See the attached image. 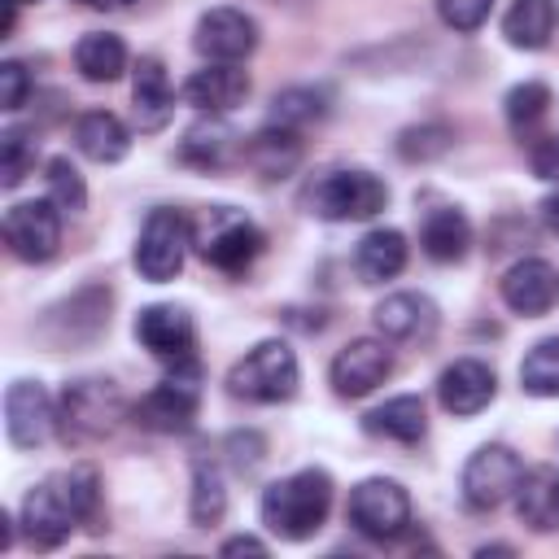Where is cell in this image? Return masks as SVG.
Masks as SVG:
<instances>
[{
  "instance_id": "obj_1",
  "label": "cell",
  "mask_w": 559,
  "mask_h": 559,
  "mask_svg": "<svg viewBox=\"0 0 559 559\" xmlns=\"http://www.w3.org/2000/svg\"><path fill=\"white\" fill-rule=\"evenodd\" d=\"M96 502H100V480L92 467H70L61 476H48L22 498V533L31 546L52 550L74 533V524L96 515Z\"/></svg>"
},
{
  "instance_id": "obj_2",
  "label": "cell",
  "mask_w": 559,
  "mask_h": 559,
  "mask_svg": "<svg viewBox=\"0 0 559 559\" xmlns=\"http://www.w3.org/2000/svg\"><path fill=\"white\" fill-rule=\"evenodd\" d=\"M262 524L284 542H306L323 528L332 511V476L323 467H301L262 489Z\"/></svg>"
},
{
  "instance_id": "obj_3",
  "label": "cell",
  "mask_w": 559,
  "mask_h": 559,
  "mask_svg": "<svg viewBox=\"0 0 559 559\" xmlns=\"http://www.w3.org/2000/svg\"><path fill=\"white\" fill-rule=\"evenodd\" d=\"M297 354L284 345V341H258L245 358H236V367L227 371V389L231 397H245V402H288L297 393Z\"/></svg>"
},
{
  "instance_id": "obj_4",
  "label": "cell",
  "mask_w": 559,
  "mask_h": 559,
  "mask_svg": "<svg viewBox=\"0 0 559 559\" xmlns=\"http://www.w3.org/2000/svg\"><path fill=\"white\" fill-rule=\"evenodd\" d=\"M389 201L384 179L371 170H328L306 188V210L328 223H349V218H371Z\"/></svg>"
},
{
  "instance_id": "obj_5",
  "label": "cell",
  "mask_w": 559,
  "mask_h": 559,
  "mask_svg": "<svg viewBox=\"0 0 559 559\" xmlns=\"http://www.w3.org/2000/svg\"><path fill=\"white\" fill-rule=\"evenodd\" d=\"M192 245H197V253H201L210 266L236 275V271H245V266L262 253V231H258L240 210H231V205H210V210L192 223Z\"/></svg>"
},
{
  "instance_id": "obj_6",
  "label": "cell",
  "mask_w": 559,
  "mask_h": 559,
  "mask_svg": "<svg viewBox=\"0 0 559 559\" xmlns=\"http://www.w3.org/2000/svg\"><path fill=\"white\" fill-rule=\"evenodd\" d=\"M197 406H201V367L197 358H179L175 371L148 389L140 402H135V424L148 428V432H188L192 419H197Z\"/></svg>"
},
{
  "instance_id": "obj_7",
  "label": "cell",
  "mask_w": 559,
  "mask_h": 559,
  "mask_svg": "<svg viewBox=\"0 0 559 559\" xmlns=\"http://www.w3.org/2000/svg\"><path fill=\"white\" fill-rule=\"evenodd\" d=\"M345 520L371 542H393V537H402L411 528V493L389 476L358 480L349 489Z\"/></svg>"
},
{
  "instance_id": "obj_8",
  "label": "cell",
  "mask_w": 559,
  "mask_h": 559,
  "mask_svg": "<svg viewBox=\"0 0 559 559\" xmlns=\"http://www.w3.org/2000/svg\"><path fill=\"white\" fill-rule=\"evenodd\" d=\"M122 393L114 380H74L66 393H61V411H57V424L70 441H96V437H109L114 424L122 419Z\"/></svg>"
},
{
  "instance_id": "obj_9",
  "label": "cell",
  "mask_w": 559,
  "mask_h": 559,
  "mask_svg": "<svg viewBox=\"0 0 559 559\" xmlns=\"http://www.w3.org/2000/svg\"><path fill=\"white\" fill-rule=\"evenodd\" d=\"M192 245V227L179 210H153L140 227V240H135V271L153 284H166L183 271V253Z\"/></svg>"
},
{
  "instance_id": "obj_10",
  "label": "cell",
  "mask_w": 559,
  "mask_h": 559,
  "mask_svg": "<svg viewBox=\"0 0 559 559\" xmlns=\"http://www.w3.org/2000/svg\"><path fill=\"white\" fill-rule=\"evenodd\" d=\"M524 480V463L511 445H480L463 467V502L472 511H493L515 498Z\"/></svg>"
},
{
  "instance_id": "obj_11",
  "label": "cell",
  "mask_w": 559,
  "mask_h": 559,
  "mask_svg": "<svg viewBox=\"0 0 559 559\" xmlns=\"http://www.w3.org/2000/svg\"><path fill=\"white\" fill-rule=\"evenodd\" d=\"M4 245L22 262H48L61 245V210L44 201H17L4 210Z\"/></svg>"
},
{
  "instance_id": "obj_12",
  "label": "cell",
  "mask_w": 559,
  "mask_h": 559,
  "mask_svg": "<svg viewBox=\"0 0 559 559\" xmlns=\"http://www.w3.org/2000/svg\"><path fill=\"white\" fill-rule=\"evenodd\" d=\"M192 48L205 57V61H245L253 48H258V22L245 13V9H210L197 17V35H192Z\"/></svg>"
},
{
  "instance_id": "obj_13",
  "label": "cell",
  "mask_w": 559,
  "mask_h": 559,
  "mask_svg": "<svg viewBox=\"0 0 559 559\" xmlns=\"http://www.w3.org/2000/svg\"><path fill=\"white\" fill-rule=\"evenodd\" d=\"M57 428V406L48 397V389L39 380H13L4 393V432L13 445L31 450L39 441H48V432Z\"/></svg>"
},
{
  "instance_id": "obj_14",
  "label": "cell",
  "mask_w": 559,
  "mask_h": 559,
  "mask_svg": "<svg viewBox=\"0 0 559 559\" xmlns=\"http://www.w3.org/2000/svg\"><path fill=\"white\" fill-rule=\"evenodd\" d=\"M389 371H393V354H389V345L384 341H376V336H358V341H349L336 358H332V389L341 393V397H367L376 384H384L389 380Z\"/></svg>"
},
{
  "instance_id": "obj_15",
  "label": "cell",
  "mask_w": 559,
  "mask_h": 559,
  "mask_svg": "<svg viewBox=\"0 0 559 559\" xmlns=\"http://www.w3.org/2000/svg\"><path fill=\"white\" fill-rule=\"evenodd\" d=\"M249 96V74L236 61H210L183 79V100L201 114H231Z\"/></svg>"
},
{
  "instance_id": "obj_16",
  "label": "cell",
  "mask_w": 559,
  "mask_h": 559,
  "mask_svg": "<svg viewBox=\"0 0 559 559\" xmlns=\"http://www.w3.org/2000/svg\"><path fill=\"white\" fill-rule=\"evenodd\" d=\"M135 341L148 354H157L166 362H179V358L192 354L197 328H192V314L183 306H144L135 314Z\"/></svg>"
},
{
  "instance_id": "obj_17",
  "label": "cell",
  "mask_w": 559,
  "mask_h": 559,
  "mask_svg": "<svg viewBox=\"0 0 559 559\" xmlns=\"http://www.w3.org/2000/svg\"><path fill=\"white\" fill-rule=\"evenodd\" d=\"M493 393H498V380H493V371H489L480 358H459V362H450V367L441 371V380H437L441 406H445L450 415H459V419L480 415V411L493 402Z\"/></svg>"
},
{
  "instance_id": "obj_18",
  "label": "cell",
  "mask_w": 559,
  "mask_h": 559,
  "mask_svg": "<svg viewBox=\"0 0 559 559\" xmlns=\"http://www.w3.org/2000/svg\"><path fill=\"white\" fill-rule=\"evenodd\" d=\"M555 297H559V275L546 258H524L502 275V301L524 319L546 314L555 306Z\"/></svg>"
},
{
  "instance_id": "obj_19",
  "label": "cell",
  "mask_w": 559,
  "mask_h": 559,
  "mask_svg": "<svg viewBox=\"0 0 559 559\" xmlns=\"http://www.w3.org/2000/svg\"><path fill=\"white\" fill-rule=\"evenodd\" d=\"M376 328L384 341H428L437 332V306L424 293H393L376 306Z\"/></svg>"
},
{
  "instance_id": "obj_20",
  "label": "cell",
  "mask_w": 559,
  "mask_h": 559,
  "mask_svg": "<svg viewBox=\"0 0 559 559\" xmlns=\"http://www.w3.org/2000/svg\"><path fill=\"white\" fill-rule=\"evenodd\" d=\"M515 515L533 533H559V467H528L515 489Z\"/></svg>"
},
{
  "instance_id": "obj_21",
  "label": "cell",
  "mask_w": 559,
  "mask_h": 559,
  "mask_svg": "<svg viewBox=\"0 0 559 559\" xmlns=\"http://www.w3.org/2000/svg\"><path fill=\"white\" fill-rule=\"evenodd\" d=\"M131 100H135V127L140 131H162L170 109H175V87L162 70L157 57H140L135 61V79H131Z\"/></svg>"
},
{
  "instance_id": "obj_22",
  "label": "cell",
  "mask_w": 559,
  "mask_h": 559,
  "mask_svg": "<svg viewBox=\"0 0 559 559\" xmlns=\"http://www.w3.org/2000/svg\"><path fill=\"white\" fill-rule=\"evenodd\" d=\"M74 144H79L83 157L109 166V162H122V157L131 153V131L122 127L118 114L92 109V114H83V118L74 122Z\"/></svg>"
},
{
  "instance_id": "obj_23",
  "label": "cell",
  "mask_w": 559,
  "mask_h": 559,
  "mask_svg": "<svg viewBox=\"0 0 559 559\" xmlns=\"http://www.w3.org/2000/svg\"><path fill=\"white\" fill-rule=\"evenodd\" d=\"M419 245L432 262H459L472 245V223L463 210L454 205H437L424 214V227H419Z\"/></svg>"
},
{
  "instance_id": "obj_24",
  "label": "cell",
  "mask_w": 559,
  "mask_h": 559,
  "mask_svg": "<svg viewBox=\"0 0 559 559\" xmlns=\"http://www.w3.org/2000/svg\"><path fill=\"white\" fill-rule=\"evenodd\" d=\"M354 266H358V275L367 284H384V280L402 275V266H406V236L393 231V227L367 231L358 240V249H354Z\"/></svg>"
},
{
  "instance_id": "obj_25",
  "label": "cell",
  "mask_w": 559,
  "mask_h": 559,
  "mask_svg": "<svg viewBox=\"0 0 559 559\" xmlns=\"http://www.w3.org/2000/svg\"><path fill=\"white\" fill-rule=\"evenodd\" d=\"M236 148H240L236 144V131L218 114H210L197 127H188V135L179 144V157L192 162V166H201V170H218V166H227L236 157Z\"/></svg>"
},
{
  "instance_id": "obj_26",
  "label": "cell",
  "mask_w": 559,
  "mask_h": 559,
  "mask_svg": "<svg viewBox=\"0 0 559 559\" xmlns=\"http://www.w3.org/2000/svg\"><path fill=\"white\" fill-rule=\"evenodd\" d=\"M362 428L371 437H389V441H402V445H415L424 432H428V415H424V402L415 393H402V397H389L384 406H376Z\"/></svg>"
},
{
  "instance_id": "obj_27",
  "label": "cell",
  "mask_w": 559,
  "mask_h": 559,
  "mask_svg": "<svg viewBox=\"0 0 559 559\" xmlns=\"http://www.w3.org/2000/svg\"><path fill=\"white\" fill-rule=\"evenodd\" d=\"M502 35L511 48H524V52L546 48L555 35V0H511L502 17Z\"/></svg>"
},
{
  "instance_id": "obj_28",
  "label": "cell",
  "mask_w": 559,
  "mask_h": 559,
  "mask_svg": "<svg viewBox=\"0 0 559 559\" xmlns=\"http://www.w3.org/2000/svg\"><path fill=\"white\" fill-rule=\"evenodd\" d=\"M74 66L87 83H114L127 70V44L114 31H87L74 44Z\"/></svg>"
},
{
  "instance_id": "obj_29",
  "label": "cell",
  "mask_w": 559,
  "mask_h": 559,
  "mask_svg": "<svg viewBox=\"0 0 559 559\" xmlns=\"http://www.w3.org/2000/svg\"><path fill=\"white\" fill-rule=\"evenodd\" d=\"M297 153H301V148H297V135H293L288 127H275V122H271L266 131H258V135L245 144V157H249L262 175H271V179L284 175V170L297 162Z\"/></svg>"
},
{
  "instance_id": "obj_30",
  "label": "cell",
  "mask_w": 559,
  "mask_h": 559,
  "mask_svg": "<svg viewBox=\"0 0 559 559\" xmlns=\"http://www.w3.org/2000/svg\"><path fill=\"white\" fill-rule=\"evenodd\" d=\"M223 511H227V485H223V472H218V463L197 459V467H192V524L210 528V524L223 520Z\"/></svg>"
},
{
  "instance_id": "obj_31",
  "label": "cell",
  "mask_w": 559,
  "mask_h": 559,
  "mask_svg": "<svg viewBox=\"0 0 559 559\" xmlns=\"http://www.w3.org/2000/svg\"><path fill=\"white\" fill-rule=\"evenodd\" d=\"M520 384L533 397H559V336H546L524 354Z\"/></svg>"
},
{
  "instance_id": "obj_32",
  "label": "cell",
  "mask_w": 559,
  "mask_h": 559,
  "mask_svg": "<svg viewBox=\"0 0 559 559\" xmlns=\"http://www.w3.org/2000/svg\"><path fill=\"white\" fill-rule=\"evenodd\" d=\"M323 114H328V96L314 92V87H288V92H280L271 100V122L288 127V131H297V127H306V122H314Z\"/></svg>"
},
{
  "instance_id": "obj_33",
  "label": "cell",
  "mask_w": 559,
  "mask_h": 559,
  "mask_svg": "<svg viewBox=\"0 0 559 559\" xmlns=\"http://www.w3.org/2000/svg\"><path fill=\"white\" fill-rule=\"evenodd\" d=\"M31 170H35V140L22 127H9L0 135V183L4 188H17Z\"/></svg>"
},
{
  "instance_id": "obj_34",
  "label": "cell",
  "mask_w": 559,
  "mask_h": 559,
  "mask_svg": "<svg viewBox=\"0 0 559 559\" xmlns=\"http://www.w3.org/2000/svg\"><path fill=\"white\" fill-rule=\"evenodd\" d=\"M48 201L61 210V214H79L87 205V188H83V175L70 166V157H52L48 162Z\"/></svg>"
},
{
  "instance_id": "obj_35",
  "label": "cell",
  "mask_w": 559,
  "mask_h": 559,
  "mask_svg": "<svg viewBox=\"0 0 559 559\" xmlns=\"http://www.w3.org/2000/svg\"><path fill=\"white\" fill-rule=\"evenodd\" d=\"M546 105H550V87L546 83H515L507 92V122L515 131H528L533 122H542Z\"/></svg>"
},
{
  "instance_id": "obj_36",
  "label": "cell",
  "mask_w": 559,
  "mask_h": 559,
  "mask_svg": "<svg viewBox=\"0 0 559 559\" xmlns=\"http://www.w3.org/2000/svg\"><path fill=\"white\" fill-rule=\"evenodd\" d=\"M489 9H493V0H437V13H441V22L450 26V31H480L485 26V17H489Z\"/></svg>"
},
{
  "instance_id": "obj_37",
  "label": "cell",
  "mask_w": 559,
  "mask_h": 559,
  "mask_svg": "<svg viewBox=\"0 0 559 559\" xmlns=\"http://www.w3.org/2000/svg\"><path fill=\"white\" fill-rule=\"evenodd\" d=\"M450 148V131L445 127H411V131H402V140H397V153L402 157H437V153H445Z\"/></svg>"
},
{
  "instance_id": "obj_38",
  "label": "cell",
  "mask_w": 559,
  "mask_h": 559,
  "mask_svg": "<svg viewBox=\"0 0 559 559\" xmlns=\"http://www.w3.org/2000/svg\"><path fill=\"white\" fill-rule=\"evenodd\" d=\"M26 92H31V74L22 61H4L0 66V105L4 109H22L26 105Z\"/></svg>"
},
{
  "instance_id": "obj_39",
  "label": "cell",
  "mask_w": 559,
  "mask_h": 559,
  "mask_svg": "<svg viewBox=\"0 0 559 559\" xmlns=\"http://www.w3.org/2000/svg\"><path fill=\"white\" fill-rule=\"evenodd\" d=\"M533 175L559 183V135L537 140V148H533Z\"/></svg>"
},
{
  "instance_id": "obj_40",
  "label": "cell",
  "mask_w": 559,
  "mask_h": 559,
  "mask_svg": "<svg viewBox=\"0 0 559 559\" xmlns=\"http://www.w3.org/2000/svg\"><path fill=\"white\" fill-rule=\"evenodd\" d=\"M223 555H266V546L258 537H231L223 542Z\"/></svg>"
},
{
  "instance_id": "obj_41",
  "label": "cell",
  "mask_w": 559,
  "mask_h": 559,
  "mask_svg": "<svg viewBox=\"0 0 559 559\" xmlns=\"http://www.w3.org/2000/svg\"><path fill=\"white\" fill-rule=\"evenodd\" d=\"M542 223L559 236V197H546V201H542Z\"/></svg>"
},
{
  "instance_id": "obj_42",
  "label": "cell",
  "mask_w": 559,
  "mask_h": 559,
  "mask_svg": "<svg viewBox=\"0 0 559 559\" xmlns=\"http://www.w3.org/2000/svg\"><path fill=\"white\" fill-rule=\"evenodd\" d=\"M92 9H122V4H131V0H87Z\"/></svg>"
},
{
  "instance_id": "obj_43",
  "label": "cell",
  "mask_w": 559,
  "mask_h": 559,
  "mask_svg": "<svg viewBox=\"0 0 559 559\" xmlns=\"http://www.w3.org/2000/svg\"><path fill=\"white\" fill-rule=\"evenodd\" d=\"M17 4H22V0H17Z\"/></svg>"
}]
</instances>
